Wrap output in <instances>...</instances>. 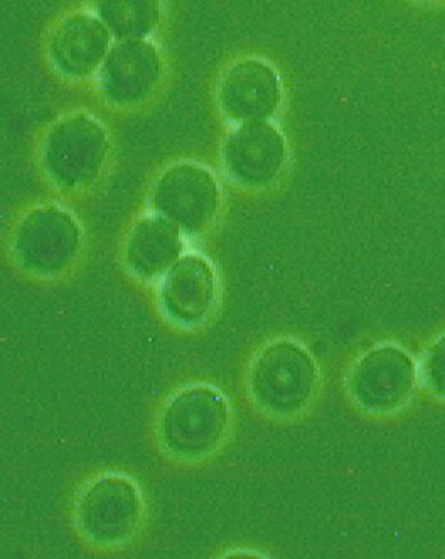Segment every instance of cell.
<instances>
[{"mask_svg": "<svg viewBox=\"0 0 445 559\" xmlns=\"http://www.w3.org/2000/svg\"><path fill=\"white\" fill-rule=\"evenodd\" d=\"M9 249L23 273L52 280L67 274L79 261L83 227L76 215L64 206L39 203L15 222Z\"/></svg>", "mask_w": 445, "mask_h": 559, "instance_id": "4", "label": "cell"}, {"mask_svg": "<svg viewBox=\"0 0 445 559\" xmlns=\"http://www.w3.org/2000/svg\"><path fill=\"white\" fill-rule=\"evenodd\" d=\"M184 237L178 225L159 213L141 216L130 227L123 243L127 273L142 283L163 280L184 255Z\"/></svg>", "mask_w": 445, "mask_h": 559, "instance_id": "12", "label": "cell"}, {"mask_svg": "<svg viewBox=\"0 0 445 559\" xmlns=\"http://www.w3.org/2000/svg\"><path fill=\"white\" fill-rule=\"evenodd\" d=\"M147 506L139 481L123 472H104L86 481L73 503L80 539L98 551L130 545L144 527Z\"/></svg>", "mask_w": 445, "mask_h": 559, "instance_id": "3", "label": "cell"}, {"mask_svg": "<svg viewBox=\"0 0 445 559\" xmlns=\"http://www.w3.org/2000/svg\"><path fill=\"white\" fill-rule=\"evenodd\" d=\"M92 8L117 41L148 39L163 17V0H92Z\"/></svg>", "mask_w": 445, "mask_h": 559, "instance_id": "13", "label": "cell"}, {"mask_svg": "<svg viewBox=\"0 0 445 559\" xmlns=\"http://www.w3.org/2000/svg\"><path fill=\"white\" fill-rule=\"evenodd\" d=\"M98 75L101 97L113 107H134L156 94L163 80L159 48L148 39H123L111 46Z\"/></svg>", "mask_w": 445, "mask_h": 559, "instance_id": "9", "label": "cell"}, {"mask_svg": "<svg viewBox=\"0 0 445 559\" xmlns=\"http://www.w3.org/2000/svg\"><path fill=\"white\" fill-rule=\"evenodd\" d=\"M110 150V135L101 120L92 114H70L52 123L43 139V171L58 190L80 193L104 175Z\"/></svg>", "mask_w": 445, "mask_h": 559, "instance_id": "5", "label": "cell"}, {"mask_svg": "<svg viewBox=\"0 0 445 559\" xmlns=\"http://www.w3.org/2000/svg\"><path fill=\"white\" fill-rule=\"evenodd\" d=\"M216 98L222 116L231 122L270 120L282 105V80L268 61L243 58L222 73Z\"/></svg>", "mask_w": 445, "mask_h": 559, "instance_id": "10", "label": "cell"}, {"mask_svg": "<svg viewBox=\"0 0 445 559\" xmlns=\"http://www.w3.org/2000/svg\"><path fill=\"white\" fill-rule=\"evenodd\" d=\"M222 194L215 173L194 160L164 169L148 194V206L178 225L185 237L204 236L218 221Z\"/></svg>", "mask_w": 445, "mask_h": 559, "instance_id": "6", "label": "cell"}, {"mask_svg": "<svg viewBox=\"0 0 445 559\" xmlns=\"http://www.w3.org/2000/svg\"><path fill=\"white\" fill-rule=\"evenodd\" d=\"M233 426V404L227 392L201 381L182 385L164 401L154 435L167 460L197 465L228 443Z\"/></svg>", "mask_w": 445, "mask_h": 559, "instance_id": "1", "label": "cell"}, {"mask_svg": "<svg viewBox=\"0 0 445 559\" xmlns=\"http://www.w3.org/2000/svg\"><path fill=\"white\" fill-rule=\"evenodd\" d=\"M110 29L95 12H74L52 29L48 58L60 75L85 80L100 71L111 49Z\"/></svg>", "mask_w": 445, "mask_h": 559, "instance_id": "11", "label": "cell"}, {"mask_svg": "<svg viewBox=\"0 0 445 559\" xmlns=\"http://www.w3.org/2000/svg\"><path fill=\"white\" fill-rule=\"evenodd\" d=\"M286 138L270 120L237 123L222 142L221 166L231 183L249 191H262L286 169Z\"/></svg>", "mask_w": 445, "mask_h": 559, "instance_id": "8", "label": "cell"}, {"mask_svg": "<svg viewBox=\"0 0 445 559\" xmlns=\"http://www.w3.org/2000/svg\"><path fill=\"white\" fill-rule=\"evenodd\" d=\"M320 367L309 348L292 336L268 340L250 358L245 392L256 413L274 421H293L314 403Z\"/></svg>", "mask_w": 445, "mask_h": 559, "instance_id": "2", "label": "cell"}, {"mask_svg": "<svg viewBox=\"0 0 445 559\" xmlns=\"http://www.w3.org/2000/svg\"><path fill=\"white\" fill-rule=\"evenodd\" d=\"M219 295L218 271L200 252H184L157 287L160 314L182 332H196L208 324L218 310Z\"/></svg>", "mask_w": 445, "mask_h": 559, "instance_id": "7", "label": "cell"}]
</instances>
